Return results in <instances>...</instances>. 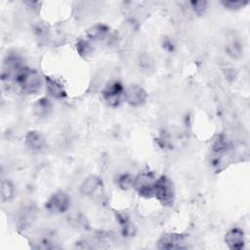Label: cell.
Returning <instances> with one entry per match:
<instances>
[{"label": "cell", "instance_id": "cell-1", "mask_svg": "<svg viewBox=\"0 0 250 250\" xmlns=\"http://www.w3.org/2000/svg\"><path fill=\"white\" fill-rule=\"evenodd\" d=\"M14 82L19 86L22 93L34 95L40 91L45 80L37 70L24 66L18 73Z\"/></svg>", "mask_w": 250, "mask_h": 250}, {"label": "cell", "instance_id": "cell-2", "mask_svg": "<svg viewBox=\"0 0 250 250\" xmlns=\"http://www.w3.org/2000/svg\"><path fill=\"white\" fill-rule=\"evenodd\" d=\"M152 196L163 205H172L174 201V188L171 181L166 176L155 179Z\"/></svg>", "mask_w": 250, "mask_h": 250}, {"label": "cell", "instance_id": "cell-3", "mask_svg": "<svg viewBox=\"0 0 250 250\" xmlns=\"http://www.w3.org/2000/svg\"><path fill=\"white\" fill-rule=\"evenodd\" d=\"M124 91L125 88L119 81H111L108 82L105 87L102 91V96L104 101L107 104V105L111 107L118 106L124 99Z\"/></svg>", "mask_w": 250, "mask_h": 250}, {"label": "cell", "instance_id": "cell-4", "mask_svg": "<svg viewBox=\"0 0 250 250\" xmlns=\"http://www.w3.org/2000/svg\"><path fill=\"white\" fill-rule=\"evenodd\" d=\"M155 178L151 172L146 171L140 173L134 178L133 188L143 197H152L153 184Z\"/></svg>", "mask_w": 250, "mask_h": 250}, {"label": "cell", "instance_id": "cell-5", "mask_svg": "<svg viewBox=\"0 0 250 250\" xmlns=\"http://www.w3.org/2000/svg\"><path fill=\"white\" fill-rule=\"evenodd\" d=\"M70 206V200L68 195L62 191V190H58L54 192L49 199L46 201L45 208L55 214H61L64 213L65 211L68 210Z\"/></svg>", "mask_w": 250, "mask_h": 250}, {"label": "cell", "instance_id": "cell-6", "mask_svg": "<svg viewBox=\"0 0 250 250\" xmlns=\"http://www.w3.org/2000/svg\"><path fill=\"white\" fill-rule=\"evenodd\" d=\"M186 237L182 233L178 232H166L163 233L158 241L157 248L158 249H184L187 248Z\"/></svg>", "mask_w": 250, "mask_h": 250}, {"label": "cell", "instance_id": "cell-7", "mask_svg": "<svg viewBox=\"0 0 250 250\" xmlns=\"http://www.w3.org/2000/svg\"><path fill=\"white\" fill-rule=\"evenodd\" d=\"M147 99L146 91L140 85L132 84L125 88L124 100L126 103L132 106L143 105Z\"/></svg>", "mask_w": 250, "mask_h": 250}, {"label": "cell", "instance_id": "cell-8", "mask_svg": "<svg viewBox=\"0 0 250 250\" xmlns=\"http://www.w3.org/2000/svg\"><path fill=\"white\" fill-rule=\"evenodd\" d=\"M225 242L229 249L240 250L244 247L245 237L242 229L238 228L230 229L225 235Z\"/></svg>", "mask_w": 250, "mask_h": 250}, {"label": "cell", "instance_id": "cell-9", "mask_svg": "<svg viewBox=\"0 0 250 250\" xmlns=\"http://www.w3.org/2000/svg\"><path fill=\"white\" fill-rule=\"evenodd\" d=\"M24 144L29 150L33 152H39L45 147L46 140L39 131L31 130L26 133L24 137Z\"/></svg>", "mask_w": 250, "mask_h": 250}, {"label": "cell", "instance_id": "cell-10", "mask_svg": "<svg viewBox=\"0 0 250 250\" xmlns=\"http://www.w3.org/2000/svg\"><path fill=\"white\" fill-rule=\"evenodd\" d=\"M103 188L102 180L95 175L87 177L80 186V193L84 196H93L99 189Z\"/></svg>", "mask_w": 250, "mask_h": 250}, {"label": "cell", "instance_id": "cell-11", "mask_svg": "<svg viewBox=\"0 0 250 250\" xmlns=\"http://www.w3.org/2000/svg\"><path fill=\"white\" fill-rule=\"evenodd\" d=\"M45 85H46V91L54 99H63L66 97V91L62 84L58 81L56 78L51 76H45Z\"/></svg>", "mask_w": 250, "mask_h": 250}, {"label": "cell", "instance_id": "cell-12", "mask_svg": "<svg viewBox=\"0 0 250 250\" xmlns=\"http://www.w3.org/2000/svg\"><path fill=\"white\" fill-rule=\"evenodd\" d=\"M109 32L110 29L107 25L104 23H97L87 29L86 36L90 41H103L108 37Z\"/></svg>", "mask_w": 250, "mask_h": 250}, {"label": "cell", "instance_id": "cell-13", "mask_svg": "<svg viewBox=\"0 0 250 250\" xmlns=\"http://www.w3.org/2000/svg\"><path fill=\"white\" fill-rule=\"evenodd\" d=\"M52 107H53V105H52L51 101L48 98L43 97V98L38 99L34 103L32 110H33V113L35 116H37L39 118H45L51 113Z\"/></svg>", "mask_w": 250, "mask_h": 250}, {"label": "cell", "instance_id": "cell-14", "mask_svg": "<svg viewBox=\"0 0 250 250\" xmlns=\"http://www.w3.org/2000/svg\"><path fill=\"white\" fill-rule=\"evenodd\" d=\"M16 188L10 180H3L1 183V201L8 202L15 197Z\"/></svg>", "mask_w": 250, "mask_h": 250}, {"label": "cell", "instance_id": "cell-15", "mask_svg": "<svg viewBox=\"0 0 250 250\" xmlns=\"http://www.w3.org/2000/svg\"><path fill=\"white\" fill-rule=\"evenodd\" d=\"M93 50V47L91 45V41L89 39H84V38H79L76 42V51L77 53L82 56H88L91 54Z\"/></svg>", "mask_w": 250, "mask_h": 250}, {"label": "cell", "instance_id": "cell-16", "mask_svg": "<svg viewBox=\"0 0 250 250\" xmlns=\"http://www.w3.org/2000/svg\"><path fill=\"white\" fill-rule=\"evenodd\" d=\"M228 54L229 55V57L233 58V59H237L241 56V53H242V48H241V45L239 44L238 41L236 40H232L230 41L228 45H227V48H226Z\"/></svg>", "mask_w": 250, "mask_h": 250}, {"label": "cell", "instance_id": "cell-17", "mask_svg": "<svg viewBox=\"0 0 250 250\" xmlns=\"http://www.w3.org/2000/svg\"><path fill=\"white\" fill-rule=\"evenodd\" d=\"M133 181L134 178L131 175L123 174L118 178L117 185L121 189H128L130 188H133Z\"/></svg>", "mask_w": 250, "mask_h": 250}, {"label": "cell", "instance_id": "cell-18", "mask_svg": "<svg viewBox=\"0 0 250 250\" xmlns=\"http://www.w3.org/2000/svg\"><path fill=\"white\" fill-rule=\"evenodd\" d=\"M221 4L226 8L229 10H238L243 7H245L248 4V1H238V0H228V1H222Z\"/></svg>", "mask_w": 250, "mask_h": 250}, {"label": "cell", "instance_id": "cell-19", "mask_svg": "<svg viewBox=\"0 0 250 250\" xmlns=\"http://www.w3.org/2000/svg\"><path fill=\"white\" fill-rule=\"evenodd\" d=\"M191 9L194 11V13L201 15L203 14L208 6V2L204 0H199V1H190L189 2Z\"/></svg>", "mask_w": 250, "mask_h": 250}]
</instances>
